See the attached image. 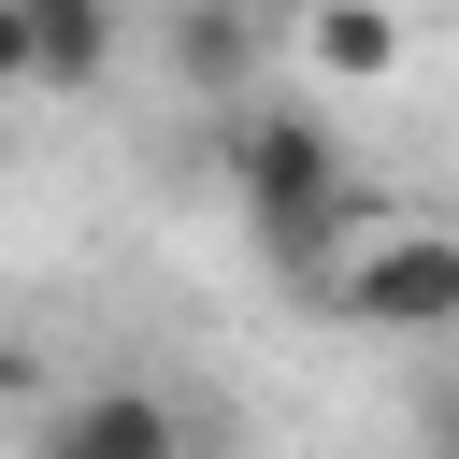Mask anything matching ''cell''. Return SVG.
Masks as SVG:
<instances>
[{
  "instance_id": "6da1fadb",
  "label": "cell",
  "mask_w": 459,
  "mask_h": 459,
  "mask_svg": "<svg viewBox=\"0 0 459 459\" xmlns=\"http://www.w3.org/2000/svg\"><path fill=\"white\" fill-rule=\"evenodd\" d=\"M230 215L258 230L273 273H330V258L373 230V186H359V158H344L330 115H301V100H244V115H230Z\"/></svg>"
},
{
  "instance_id": "7a4b0ae2",
  "label": "cell",
  "mask_w": 459,
  "mask_h": 459,
  "mask_svg": "<svg viewBox=\"0 0 459 459\" xmlns=\"http://www.w3.org/2000/svg\"><path fill=\"white\" fill-rule=\"evenodd\" d=\"M316 287H330V316L373 330V344H445V330H459V230H359Z\"/></svg>"
},
{
  "instance_id": "3957f363",
  "label": "cell",
  "mask_w": 459,
  "mask_h": 459,
  "mask_svg": "<svg viewBox=\"0 0 459 459\" xmlns=\"http://www.w3.org/2000/svg\"><path fill=\"white\" fill-rule=\"evenodd\" d=\"M29 459H201V430H186V402H172V387L100 373V387H72V402H43V416H29Z\"/></svg>"
},
{
  "instance_id": "277c9868",
  "label": "cell",
  "mask_w": 459,
  "mask_h": 459,
  "mask_svg": "<svg viewBox=\"0 0 459 459\" xmlns=\"http://www.w3.org/2000/svg\"><path fill=\"white\" fill-rule=\"evenodd\" d=\"M0 57H14V86L72 100V86L115 72V0H14V14H0Z\"/></svg>"
},
{
  "instance_id": "5b68a950",
  "label": "cell",
  "mask_w": 459,
  "mask_h": 459,
  "mask_svg": "<svg viewBox=\"0 0 459 459\" xmlns=\"http://www.w3.org/2000/svg\"><path fill=\"white\" fill-rule=\"evenodd\" d=\"M301 43H316V72H344V86H373V72L402 57V29H387L373 0H316V14H301Z\"/></svg>"
},
{
  "instance_id": "8992f818",
  "label": "cell",
  "mask_w": 459,
  "mask_h": 459,
  "mask_svg": "<svg viewBox=\"0 0 459 459\" xmlns=\"http://www.w3.org/2000/svg\"><path fill=\"white\" fill-rule=\"evenodd\" d=\"M186 72H201V86H215V72H244V29H230V14H201V29H186Z\"/></svg>"
},
{
  "instance_id": "52a82bcc",
  "label": "cell",
  "mask_w": 459,
  "mask_h": 459,
  "mask_svg": "<svg viewBox=\"0 0 459 459\" xmlns=\"http://www.w3.org/2000/svg\"><path fill=\"white\" fill-rule=\"evenodd\" d=\"M416 459H459V402H430V430H416Z\"/></svg>"
}]
</instances>
